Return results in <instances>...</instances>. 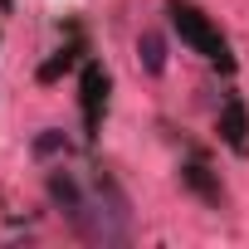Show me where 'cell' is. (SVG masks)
Wrapping results in <instances>:
<instances>
[{
  "label": "cell",
  "mask_w": 249,
  "mask_h": 249,
  "mask_svg": "<svg viewBox=\"0 0 249 249\" xmlns=\"http://www.w3.org/2000/svg\"><path fill=\"white\" fill-rule=\"evenodd\" d=\"M64 152H69V137L59 127H44L35 137V161H49V157H64Z\"/></svg>",
  "instance_id": "5"
},
{
  "label": "cell",
  "mask_w": 249,
  "mask_h": 249,
  "mask_svg": "<svg viewBox=\"0 0 249 249\" xmlns=\"http://www.w3.org/2000/svg\"><path fill=\"white\" fill-rule=\"evenodd\" d=\"M0 5H10V0H0Z\"/></svg>",
  "instance_id": "6"
},
{
  "label": "cell",
  "mask_w": 249,
  "mask_h": 249,
  "mask_svg": "<svg viewBox=\"0 0 249 249\" xmlns=\"http://www.w3.org/2000/svg\"><path fill=\"white\" fill-rule=\"evenodd\" d=\"M78 88H83V127H88V137H98V127H103V107H107V73H103L98 59L83 64Z\"/></svg>",
  "instance_id": "2"
},
{
  "label": "cell",
  "mask_w": 249,
  "mask_h": 249,
  "mask_svg": "<svg viewBox=\"0 0 249 249\" xmlns=\"http://www.w3.org/2000/svg\"><path fill=\"white\" fill-rule=\"evenodd\" d=\"M137 59H142V69H147V73H161V69H166V44H161V35H152V30H147V35L137 39Z\"/></svg>",
  "instance_id": "4"
},
{
  "label": "cell",
  "mask_w": 249,
  "mask_h": 249,
  "mask_svg": "<svg viewBox=\"0 0 249 249\" xmlns=\"http://www.w3.org/2000/svg\"><path fill=\"white\" fill-rule=\"evenodd\" d=\"M166 15H171V30L181 35V44H186V49H196L200 59L220 64L225 73L234 69V54H230L225 35H220V30L210 25V15H205V10H196L191 0H166Z\"/></svg>",
  "instance_id": "1"
},
{
  "label": "cell",
  "mask_w": 249,
  "mask_h": 249,
  "mask_svg": "<svg viewBox=\"0 0 249 249\" xmlns=\"http://www.w3.org/2000/svg\"><path fill=\"white\" fill-rule=\"evenodd\" d=\"M220 137H225L239 157L249 152V112H244L239 98H225V107H220Z\"/></svg>",
  "instance_id": "3"
}]
</instances>
